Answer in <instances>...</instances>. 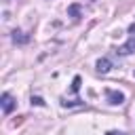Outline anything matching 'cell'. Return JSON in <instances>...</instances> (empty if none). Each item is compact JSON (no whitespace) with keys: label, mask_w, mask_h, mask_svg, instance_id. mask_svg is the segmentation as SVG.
<instances>
[{"label":"cell","mask_w":135,"mask_h":135,"mask_svg":"<svg viewBox=\"0 0 135 135\" xmlns=\"http://www.w3.org/2000/svg\"><path fill=\"white\" fill-rule=\"evenodd\" d=\"M131 53H135V23H131L129 25V40L122 44V46H118L116 49V55H131Z\"/></svg>","instance_id":"1"},{"label":"cell","mask_w":135,"mask_h":135,"mask_svg":"<svg viewBox=\"0 0 135 135\" xmlns=\"http://www.w3.org/2000/svg\"><path fill=\"white\" fill-rule=\"evenodd\" d=\"M105 99L112 105H122L124 103V95L120 91H114V89H105Z\"/></svg>","instance_id":"2"},{"label":"cell","mask_w":135,"mask_h":135,"mask_svg":"<svg viewBox=\"0 0 135 135\" xmlns=\"http://www.w3.org/2000/svg\"><path fill=\"white\" fill-rule=\"evenodd\" d=\"M0 103H2V112H4V114H11V112L15 110V105H17V101L13 99V95H11V93H2Z\"/></svg>","instance_id":"3"},{"label":"cell","mask_w":135,"mask_h":135,"mask_svg":"<svg viewBox=\"0 0 135 135\" xmlns=\"http://www.w3.org/2000/svg\"><path fill=\"white\" fill-rule=\"evenodd\" d=\"M11 38H13L15 44H27V42H30V36H27L25 32H21V30H13Z\"/></svg>","instance_id":"4"},{"label":"cell","mask_w":135,"mask_h":135,"mask_svg":"<svg viewBox=\"0 0 135 135\" xmlns=\"http://www.w3.org/2000/svg\"><path fill=\"white\" fill-rule=\"evenodd\" d=\"M110 70H112V61H110L108 57H101V59L97 61V72H99V74H108Z\"/></svg>","instance_id":"5"},{"label":"cell","mask_w":135,"mask_h":135,"mask_svg":"<svg viewBox=\"0 0 135 135\" xmlns=\"http://www.w3.org/2000/svg\"><path fill=\"white\" fill-rule=\"evenodd\" d=\"M80 11H82V6H80L78 2H74V4H70V6H68V15H70V17H74V19H78V17H80Z\"/></svg>","instance_id":"6"},{"label":"cell","mask_w":135,"mask_h":135,"mask_svg":"<svg viewBox=\"0 0 135 135\" xmlns=\"http://www.w3.org/2000/svg\"><path fill=\"white\" fill-rule=\"evenodd\" d=\"M80 84H82V78L80 76H74V80H72V93H78L80 91Z\"/></svg>","instance_id":"7"},{"label":"cell","mask_w":135,"mask_h":135,"mask_svg":"<svg viewBox=\"0 0 135 135\" xmlns=\"http://www.w3.org/2000/svg\"><path fill=\"white\" fill-rule=\"evenodd\" d=\"M61 105H63V108H74V105H82V101H80V99H74V101L61 99Z\"/></svg>","instance_id":"8"},{"label":"cell","mask_w":135,"mask_h":135,"mask_svg":"<svg viewBox=\"0 0 135 135\" xmlns=\"http://www.w3.org/2000/svg\"><path fill=\"white\" fill-rule=\"evenodd\" d=\"M32 105H44V99L36 95V97H32Z\"/></svg>","instance_id":"9"},{"label":"cell","mask_w":135,"mask_h":135,"mask_svg":"<svg viewBox=\"0 0 135 135\" xmlns=\"http://www.w3.org/2000/svg\"><path fill=\"white\" fill-rule=\"evenodd\" d=\"M105 135H124V133H120V131H108Z\"/></svg>","instance_id":"10"}]
</instances>
